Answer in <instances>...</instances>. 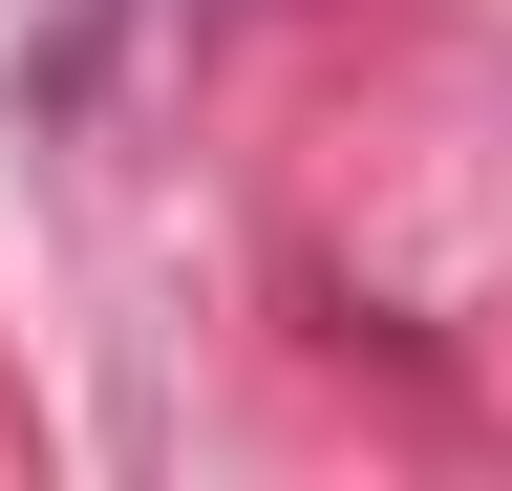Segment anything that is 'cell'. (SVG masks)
Segmentation results:
<instances>
[]
</instances>
